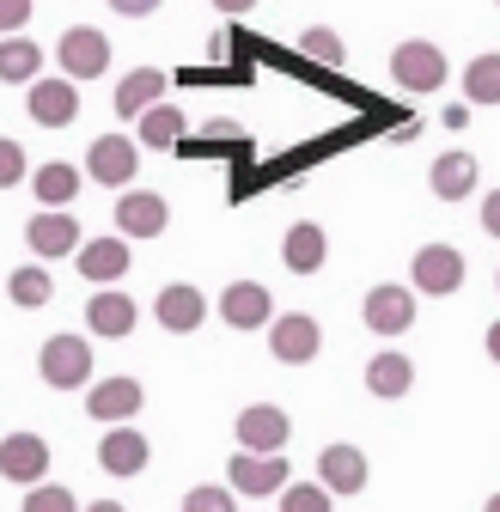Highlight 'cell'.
<instances>
[{"label":"cell","mask_w":500,"mask_h":512,"mask_svg":"<svg viewBox=\"0 0 500 512\" xmlns=\"http://www.w3.org/2000/svg\"><path fill=\"white\" fill-rule=\"evenodd\" d=\"M141 384L135 378H104V384H92V391H86V409H92V421H135L141 415Z\"/></svg>","instance_id":"15"},{"label":"cell","mask_w":500,"mask_h":512,"mask_svg":"<svg viewBox=\"0 0 500 512\" xmlns=\"http://www.w3.org/2000/svg\"><path fill=\"white\" fill-rule=\"evenodd\" d=\"M31 116L43 122V128H68L74 116H80V86L61 74V80H31Z\"/></svg>","instance_id":"11"},{"label":"cell","mask_w":500,"mask_h":512,"mask_svg":"<svg viewBox=\"0 0 500 512\" xmlns=\"http://www.w3.org/2000/svg\"><path fill=\"white\" fill-rule=\"evenodd\" d=\"M318 348H324V330H318V317H311V311H287V317H275V324H269V354L281 366L318 360Z\"/></svg>","instance_id":"5"},{"label":"cell","mask_w":500,"mask_h":512,"mask_svg":"<svg viewBox=\"0 0 500 512\" xmlns=\"http://www.w3.org/2000/svg\"><path fill=\"white\" fill-rule=\"evenodd\" d=\"M183 512H232V488H190Z\"/></svg>","instance_id":"33"},{"label":"cell","mask_w":500,"mask_h":512,"mask_svg":"<svg viewBox=\"0 0 500 512\" xmlns=\"http://www.w3.org/2000/svg\"><path fill=\"white\" fill-rule=\"evenodd\" d=\"M110 7H116L122 19H147V13L159 7V0H110Z\"/></svg>","instance_id":"36"},{"label":"cell","mask_w":500,"mask_h":512,"mask_svg":"<svg viewBox=\"0 0 500 512\" xmlns=\"http://www.w3.org/2000/svg\"><path fill=\"white\" fill-rule=\"evenodd\" d=\"M324 256H330V238H324L318 220L287 226V238H281V263H287L293 275H318V269H324Z\"/></svg>","instance_id":"17"},{"label":"cell","mask_w":500,"mask_h":512,"mask_svg":"<svg viewBox=\"0 0 500 512\" xmlns=\"http://www.w3.org/2000/svg\"><path fill=\"white\" fill-rule=\"evenodd\" d=\"M464 104H500V55H476L464 68Z\"/></svg>","instance_id":"28"},{"label":"cell","mask_w":500,"mask_h":512,"mask_svg":"<svg viewBox=\"0 0 500 512\" xmlns=\"http://www.w3.org/2000/svg\"><path fill=\"white\" fill-rule=\"evenodd\" d=\"M482 232H494V238H500V189L482 202Z\"/></svg>","instance_id":"37"},{"label":"cell","mask_w":500,"mask_h":512,"mask_svg":"<svg viewBox=\"0 0 500 512\" xmlns=\"http://www.w3.org/2000/svg\"><path fill=\"white\" fill-rule=\"evenodd\" d=\"M86 324H92V336H116V342H122V336L135 330V299L122 293V287H116V293L98 287V293L86 299Z\"/></svg>","instance_id":"21"},{"label":"cell","mask_w":500,"mask_h":512,"mask_svg":"<svg viewBox=\"0 0 500 512\" xmlns=\"http://www.w3.org/2000/svg\"><path fill=\"white\" fill-rule=\"evenodd\" d=\"M299 49H305V61H318V68H342V61H348V43H342L330 25H311V31L299 37Z\"/></svg>","instance_id":"30"},{"label":"cell","mask_w":500,"mask_h":512,"mask_svg":"<svg viewBox=\"0 0 500 512\" xmlns=\"http://www.w3.org/2000/svg\"><path fill=\"white\" fill-rule=\"evenodd\" d=\"M220 317L232 330H263V324H275V299H269L263 281H232L220 293Z\"/></svg>","instance_id":"8"},{"label":"cell","mask_w":500,"mask_h":512,"mask_svg":"<svg viewBox=\"0 0 500 512\" xmlns=\"http://www.w3.org/2000/svg\"><path fill=\"white\" fill-rule=\"evenodd\" d=\"M494 7H500V0H494Z\"/></svg>","instance_id":"43"},{"label":"cell","mask_w":500,"mask_h":512,"mask_svg":"<svg viewBox=\"0 0 500 512\" xmlns=\"http://www.w3.org/2000/svg\"><path fill=\"white\" fill-rule=\"evenodd\" d=\"M25 171H31V165H25V147H19V141H0V189H13Z\"/></svg>","instance_id":"34"},{"label":"cell","mask_w":500,"mask_h":512,"mask_svg":"<svg viewBox=\"0 0 500 512\" xmlns=\"http://www.w3.org/2000/svg\"><path fill=\"white\" fill-rule=\"evenodd\" d=\"M318 482H324L330 494H360V488H366V452H360V445H324Z\"/></svg>","instance_id":"20"},{"label":"cell","mask_w":500,"mask_h":512,"mask_svg":"<svg viewBox=\"0 0 500 512\" xmlns=\"http://www.w3.org/2000/svg\"><path fill=\"white\" fill-rule=\"evenodd\" d=\"M55 61H61V74H68V80H98L110 68V37L92 31V25H74V31H61Z\"/></svg>","instance_id":"4"},{"label":"cell","mask_w":500,"mask_h":512,"mask_svg":"<svg viewBox=\"0 0 500 512\" xmlns=\"http://www.w3.org/2000/svg\"><path fill=\"white\" fill-rule=\"evenodd\" d=\"M482 512H500V494H494V500H488V506H482Z\"/></svg>","instance_id":"42"},{"label":"cell","mask_w":500,"mask_h":512,"mask_svg":"<svg viewBox=\"0 0 500 512\" xmlns=\"http://www.w3.org/2000/svg\"><path fill=\"white\" fill-rule=\"evenodd\" d=\"M391 80L403 92H433L446 86V49L440 43H397L391 49Z\"/></svg>","instance_id":"3"},{"label":"cell","mask_w":500,"mask_h":512,"mask_svg":"<svg viewBox=\"0 0 500 512\" xmlns=\"http://www.w3.org/2000/svg\"><path fill=\"white\" fill-rule=\"evenodd\" d=\"M159 98H165V74H159V68H135L129 80H116V116H129V122H135L147 104H159Z\"/></svg>","instance_id":"25"},{"label":"cell","mask_w":500,"mask_h":512,"mask_svg":"<svg viewBox=\"0 0 500 512\" xmlns=\"http://www.w3.org/2000/svg\"><path fill=\"white\" fill-rule=\"evenodd\" d=\"M135 122H141V147H153V153L183 141V110H171V104H147Z\"/></svg>","instance_id":"27"},{"label":"cell","mask_w":500,"mask_h":512,"mask_svg":"<svg viewBox=\"0 0 500 512\" xmlns=\"http://www.w3.org/2000/svg\"><path fill=\"white\" fill-rule=\"evenodd\" d=\"M476 189V159L470 153H440L433 159V196L440 202H464Z\"/></svg>","instance_id":"24"},{"label":"cell","mask_w":500,"mask_h":512,"mask_svg":"<svg viewBox=\"0 0 500 512\" xmlns=\"http://www.w3.org/2000/svg\"><path fill=\"white\" fill-rule=\"evenodd\" d=\"M37 372H43V384H55V391H74V384L92 378V342L86 336H49L43 354H37Z\"/></svg>","instance_id":"1"},{"label":"cell","mask_w":500,"mask_h":512,"mask_svg":"<svg viewBox=\"0 0 500 512\" xmlns=\"http://www.w3.org/2000/svg\"><path fill=\"white\" fill-rule=\"evenodd\" d=\"M153 311H159V324L171 330V336H190V330H202V317H208V299H202V287H165L159 299H153Z\"/></svg>","instance_id":"18"},{"label":"cell","mask_w":500,"mask_h":512,"mask_svg":"<svg viewBox=\"0 0 500 512\" xmlns=\"http://www.w3.org/2000/svg\"><path fill=\"white\" fill-rule=\"evenodd\" d=\"M482 348H488V360L500 366V324H488V342H482Z\"/></svg>","instance_id":"40"},{"label":"cell","mask_w":500,"mask_h":512,"mask_svg":"<svg viewBox=\"0 0 500 512\" xmlns=\"http://www.w3.org/2000/svg\"><path fill=\"white\" fill-rule=\"evenodd\" d=\"M226 476H232V494H281L287 488V458L281 452H238L232 464H226Z\"/></svg>","instance_id":"7"},{"label":"cell","mask_w":500,"mask_h":512,"mask_svg":"<svg viewBox=\"0 0 500 512\" xmlns=\"http://www.w3.org/2000/svg\"><path fill=\"white\" fill-rule=\"evenodd\" d=\"M80 183H86V177H80V171H74L68 159H49V165H43V171L31 177V189H37V202H43V208H74Z\"/></svg>","instance_id":"23"},{"label":"cell","mask_w":500,"mask_h":512,"mask_svg":"<svg viewBox=\"0 0 500 512\" xmlns=\"http://www.w3.org/2000/svg\"><path fill=\"white\" fill-rule=\"evenodd\" d=\"M415 324V287H372L366 293V330H379V336H403Z\"/></svg>","instance_id":"10"},{"label":"cell","mask_w":500,"mask_h":512,"mask_svg":"<svg viewBox=\"0 0 500 512\" xmlns=\"http://www.w3.org/2000/svg\"><path fill=\"white\" fill-rule=\"evenodd\" d=\"M214 7H220L226 19H238V13H250V7H257V0H214Z\"/></svg>","instance_id":"39"},{"label":"cell","mask_w":500,"mask_h":512,"mask_svg":"<svg viewBox=\"0 0 500 512\" xmlns=\"http://www.w3.org/2000/svg\"><path fill=\"white\" fill-rule=\"evenodd\" d=\"M446 128H470V104H446Z\"/></svg>","instance_id":"38"},{"label":"cell","mask_w":500,"mask_h":512,"mask_svg":"<svg viewBox=\"0 0 500 512\" xmlns=\"http://www.w3.org/2000/svg\"><path fill=\"white\" fill-rule=\"evenodd\" d=\"M86 177H98V183H110V189L135 183V177H141V147H135L129 135H104V141H92Z\"/></svg>","instance_id":"6"},{"label":"cell","mask_w":500,"mask_h":512,"mask_svg":"<svg viewBox=\"0 0 500 512\" xmlns=\"http://www.w3.org/2000/svg\"><path fill=\"white\" fill-rule=\"evenodd\" d=\"M43 470H49V445L37 439V433H7L0 439V476L7 482H43Z\"/></svg>","instance_id":"14"},{"label":"cell","mask_w":500,"mask_h":512,"mask_svg":"<svg viewBox=\"0 0 500 512\" xmlns=\"http://www.w3.org/2000/svg\"><path fill=\"white\" fill-rule=\"evenodd\" d=\"M25 512H80V500H74L68 488H61V482H31Z\"/></svg>","instance_id":"32"},{"label":"cell","mask_w":500,"mask_h":512,"mask_svg":"<svg viewBox=\"0 0 500 512\" xmlns=\"http://www.w3.org/2000/svg\"><path fill=\"white\" fill-rule=\"evenodd\" d=\"M147 458H153V445H147L135 427H122V421H116V427L104 433V445H98V464H104L110 476H141Z\"/></svg>","instance_id":"16"},{"label":"cell","mask_w":500,"mask_h":512,"mask_svg":"<svg viewBox=\"0 0 500 512\" xmlns=\"http://www.w3.org/2000/svg\"><path fill=\"white\" fill-rule=\"evenodd\" d=\"M409 384H415V360L409 354H397V348H385V354H372L366 360V391L372 397H409Z\"/></svg>","instance_id":"22"},{"label":"cell","mask_w":500,"mask_h":512,"mask_svg":"<svg viewBox=\"0 0 500 512\" xmlns=\"http://www.w3.org/2000/svg\"><path fill=\"white\" fill-rule=\"evenodd\" d=\"M86 512H122V506H116V500H98V506H86Z\"/></svg>","instance_id":"41"},{"label":"cell","mask_w":500,"mask_h":512,"mask_svg":"<svg viewBox=\"0 0 500 512\" xmlns=\"http://www.w3.org/2000/svg\"><path fill=\"white\" fill-rule=\"evenodd\" d=\"M25 244H31L37 256H68V250H80V226H74L68 208H43V214L25 226Z\"/></svg>","instance_id":"19"},{"label":"cell","mask_w":500,"mask_h":512,"mask_svg":"<svg viewBox=\"0 0 500 512\" xmlns=\"http://www.w3.org/2000/svg\"><path fill=\"white\" fill-rule=\"evenodd\" d=\"M74 256H80V275H86V281H98V287H110V281L129 275V238H122V232H104V238L80 244Z\"/></svg>","instance_id":"12"},{"label":"cell","mask_w":500,"mask_h":512,"mask_svg":"<svg viewBox=\"0 0 500 512\" xmlns=\"http://www.w3.org/2000/svg\"><path fill=\"white\" fill-rule=\"evenodd\" d=\"M409 287L415 293H458L464 287V250L458 244H421L415 263H409Z\"/></svg>","instance_id":"2"},{"label":"cell","mask_w":500,"mask_h":512,"mask_svg":"<svg viewBox=\"0 0 500 512\" xmlns=\"http://www.w3.org/2000/svg\"><path fill=\"white\" fill-rule=\"evenodd\" d=\"M171 226V208L165 196H153V189H129V196L116 202V232L122 238H159Z\"/></svg>","instance_id":"9"},{"label":"cell","mask_w":500,"mask_h":512,"mask_svg":"<svg viewBox=\"0 0 500 512\" xmlns=\"http://www.w3.org/2000/svg\"><path fill=\"white\" fill-rule=\"evenodd\" d=\"M330 488L324 482H287L281 488V512H330Z\"/></svg>","instance_id":"31"},{"label":"cell","mask_w":500,"mask_h":512,"mask_svg":"<svg viewBox=\"0 0 500 512\" xmlns=\"http://www.w3.org/2000/svg\"><path fill=\"white\" fill-rule=\"evenodd\" d=\"M37 74H43V49H37L31 37H19V31H13V37H0V80H7V86L25 80V86H31Z\"/></svg>","instance_id":"26"},{"label":"cell","mask_w":500,"mask_h":512,"mask_svg":"<svg viewBox=\"0 0 500 512\" xmlns=\"http://www.w3.org/2000/svg\"><path fill=\"white\" fill-rule=\"evenodd\" d=\"M7 299H13V305H25V311H37V305H49V299H55V281H49L37 263H31V269H13V275H7Z\"/></svg>","instance_id":"29"},{"label":"cell","mask_w":500,"mask_h":512,"mask_svg":"<svg viewBox=\"0 0 500 512\" xmlns=\"http://www.w3.org/2000/svg\"><path fill=\"white\" fill-rule=\"evenodd\" d=\"M287 433H293V421H287L275 403H250V409L238 415V445H244V452H281Z\"/></svg>","instance_id":"13"},{"label":"cell","mask_w":500,"mask_h":512,"mask_svg":"<svg viewBox=\"0 0 500 512\" xmlns=\"http://www.w3.org/2000/svg\"><path fill=\"white\" fill-rule=\"evenodd\" d=\"M31 25V0H0V37H13Z\"/></svg>","instance_id":"35"}]
</instances>
